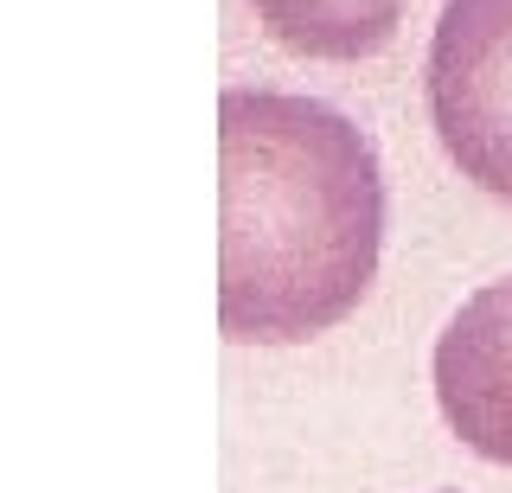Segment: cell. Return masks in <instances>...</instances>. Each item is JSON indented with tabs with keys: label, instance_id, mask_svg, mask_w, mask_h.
Here are the masks:
<instances>
[{
	"label": "cell",
	"instance_id": "obj_3",
	"mask_svg": "<svg viewBox=\"0 0 512 493\" xmlns=\"http://www.w3.org/2000/svg\"><path fill=\"white\" fill-rule=\"evenodd\" d=\"M429 378L448 436L493 468H512V276L474 289L448 314Z\"/></svg>",
	"mask_w": 512,
	"mask_h": 493
},
{
	"label": "cell",
	"instance_id": "obj_1",
	"mask_svg": "<svg viewBox=\"0 0 512 493\" xmlns=\"http://www.w3.org/2000/svg\"><path fill=\"white\" fill-rule=\"evenodd\" d=\"M384 167L346 109L301 90L218 97V327L231 346H301L378 282Z\"/></svg>",
	"mask_w": 512,
	"mask_h": 493
},
{
	"label": "cell",
	"instance_id": "obj_2",
	"mask_svg": "<svg viewBox=\"0 0 512 493\" xmlns=\"http://www.w3.org/2000/svg\"><path fill=\"white\" fill-rule=\"evenodd\" d=\"M423 90L455 173L512 205V0H442Z\"/></svg>",
	"mask_w": 512,
	"mask_h": 493
},
{
	"label": "cell",
	"instance_id": "obj_4",
	"mask_svg": "<svg viewBox=\"0 0 512 493\" xmlns=\"http://www.w3.org/2000/svg\"><path fill=\"white\" fill-rule=\"evenodd\" d=\"M250 7L282 52L352 65V58H372L397 39L410 0H250Z\"/></svg>",
	"mask_w": 512,
	"mask_h": 493
}]
</instances>
